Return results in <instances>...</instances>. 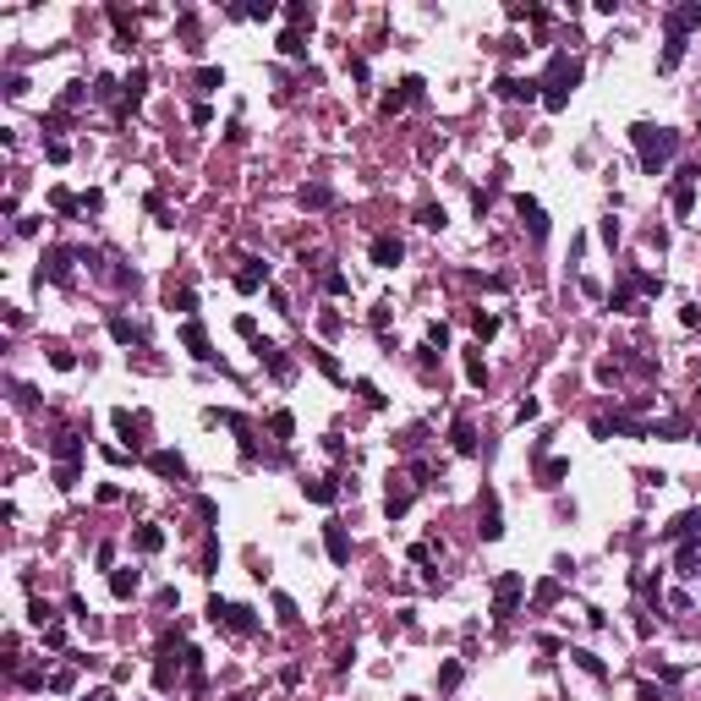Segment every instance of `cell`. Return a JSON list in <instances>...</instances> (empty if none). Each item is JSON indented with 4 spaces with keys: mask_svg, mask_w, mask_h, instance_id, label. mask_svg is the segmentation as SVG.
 <instances>
[{
    "mask_svg": "<svg viewBox=\"0 0 701 701\" xmlns=\"http://www.w3.org/2000/svg\"><path fill=\"white\" fill-rule=\"evenodd\" d=\"M575 82H581V66H575V61H564V55H559V61H553V72H548V104H553V110H559V104H564V93H570V88H575Z\"/></svg>",
    "mask_w": 701,
    "mask_h": 701,
    "instance_id": "cell-1",
    "label": "cell"
},
{
    "mask_svg": "<svg viewBox=\"0 0 701 701\" xmlns=\"http://www.w3.org/2000/svg\"><path fill=\"white\" fill-rule=\"evenodd\" d=\"M373 263H378V269H394V263H400V241H394V236H378V241H373Z\"/></svg>",
    "mask_w": 701,
    "mask_h": 701,
    "instance_id": "cell-2",
    "label": "cell"
},
{
    "mask_svg": "<svg viewBox=\"0 0 701 701\" xmlns=\"http://www.w3.org/2000/svg\"><path fill=\"white\" fill-rule=\"evenodd\" d=\"M263 280H269V263H247V269L236 274V285H241V291H258Z\"/></svg>",
    "mask_w": 701,
    "mask_h": 701,
    "instance_id": "cell-3",
    "label": "cell"
},
{
    "mask_svg": "<svg viewBox=\"0 0 701 701\" xmlns=\"http://www.w3.org/2000/svg\"><path fill=\"white\" fill-rule=\"evenodd\" d=\"M154 471H164V477H186V461H181L175 450H159V455H154Z\"/></svg>",
    "mask_w": 701,
    "mask_h": 701,
    "instance_id": "cell-4",
    "label": "cell"
},
{
    "mask_svg": "<svg viewBox=\"0 0 701 701\" xmlns=\"http://www.w3.org/2000/svg\"><path fill=\"white\" fill-rule=\"evenodd\" d=\"M515 209H521V220L532 225V236H543V231H548V220H543V209H537V203H526V198H521Z\"/></svg>",
    "mask_w": 701,
    "mask_h": 701,
    "instance_id": "cell-5",
    "label": "cell"
},
{
    "mask_svg": "<svg viewBox=\"0 0 701 701\" xmlns=\"http://www.w3.org/2000/svg\"><path fill=\"white\" fill-rule=\"evenodd\" d=\"M329 559H334V564H345V559H351V543H345V532H340V526H329Z\"/></svg>",
    "mask_w": 701,
    "mask_h": 701,
    "instance_id": "cell-6",
    "label": "cell"
},
{
    "mask_svg": "<svg viewBox=\"0 0 701 701\" xmlns=\"http://www.w3.org/2000/svg\"><path fill=\"white\" fill-rule=\"evenodd\" d=\"M110 586H115V597H132V592H137V570H115Z\"/></svg>",
    "mask_w": 701,
    "mask_h": 701,
    "instance_id": "cell-7",
    "label": "cell"
},
{
    "mask_svg": "<svg viewBox=\"0 0 701 701\" xmlns=\"http://www.w3.org/2000/svg\"><path fill=\"white\" fill-rule=\"evenodd\" d=\"M159 543H164V532H159V526H143V532H137V548H143V553H154Z\"/></svg>",
    "mask_w": 701,
    "mask_h": 701,
    "instance_id": "cell-8",
    "label": "cell"
},
{
    "mask_svg": "<svg viewBox=\"0 0 701 701\" xmlns=\"http://www.w3.org/2000/svg\"><path fill=\"white\" fill-rule=\"evenodd\" d=\"M307 499H318V504H334V482H307Z\"/></svg>",
    "mask_w": 701,
    "mask_h": 701,
    "instance_id": "cell-9",
    "label": "cell"
},
{
    "mask_svg": "<svg viewBox=\"0 0 701 701\" xmlns=\"http://www.w3.org/2000/svg\"><path fill=\"white\" fill-rule=\"evenodd\" d=\"M466 378H471V384H488V367H482V356H477V351L466 356Z\"/></svg>",
    "mask_w": 701,
    "mask_h": 701,
    "instance_id": "cell-10",
    "label": "cell"
},
{
    "mask_svg": "<svg viewBox=\"0 0 701 701\" xmlns=\"http://www.w3.org/2000/svg\"><path fill=\"white\" fill-rule=\"evenodd\" d=\"M186 345H192V356H209V340H203V329H198V323L186 329Z\"/></svg>",
    "mask_w": 701,
    "mask_h": 701,
    "instance_id": "cell-11",
    "label": "cell"
},
{
    "mask_svg": "<svg viewBox=\"0 0 701 701\" xmlns=\"http://www.w3.org/2000/svg\"><path fill=\"white\" fill-rule=\"evenodd\" d=\"M280 50H285V55H302L307 44H302V33H285V39H280Z\"/></svg>",
    "mask_w": 701,
    "mask_h": 701,
    "instance_id": "cell-12",
    "label": "cell"
}]
</instances>
